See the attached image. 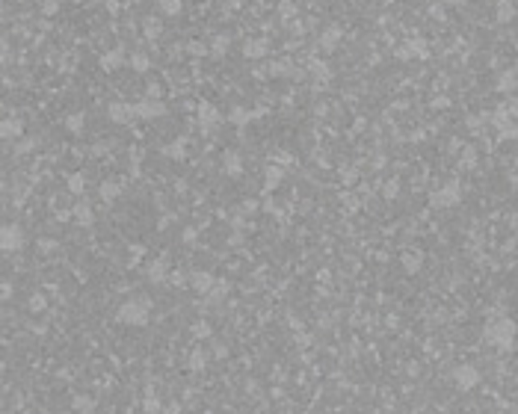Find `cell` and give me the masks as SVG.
I'll list each match as a JSON object with an SVG mask.
<instances>
[{
	"mask_svg": "<svg viewBox=\"0 0 518 414\" xmlns=\"http://www.w3.org/2000/svg\"><path fill=\"white\" fill-rule=\"evenodd\" d=\"M119 320L121 323H137V326H142V323L148 320V302H127V305L121 308Z\"/></svg>",
	"mask_w": 518,
	"mask_h": 414,
	"instance_id": "1",
	"label": "cell"
},
{
	"mask_svg": "<svg viewBox=\"0 0 518 414\" xmlns=\"http://www.w3.org/2000/svg\"><path fill=\"white\" fill-rule=\"evenodd\" d=\"M0 246L3 249H18L21 246V231L18 228H3L0 231Z\"/></svg>",
	"mask_w": 518,
	"mask_h": 414,
	"instance_id": "2",
	"label": "cell"
},
{
	"mask_svg": "<svg viewBox=\"0 0 518 414\" xmlns=\"http://www.w3.org/2000/svg\"><path fill=\"white\" fill-rule=\"evenodd\" d=\"M196 284H199V290H210L207 284H210V275H196Z\"/></svg>",
	"mask_w": 518,
	"mask_h": 414,
	"instance_id": "6",
	"label": "cell"
},
{
	"mask_svg": "<svg viewBox=\"0 0 518 414\" xmlns=\"http://www.w3.org/2000/svg\"><path fill=\"white\" fill-rule=\"evenodd\" d=\"M163 3V12H178L181 6H178V0H160Z\"/></svg>",
	"mask_w": 518,
	"mask_h": 414,
	"instance_id": "5",
	"label": "cell"
},
{
	"mask_svg": "<svg viewBox=\"0 0 518 414\" xmlns=\"http://www.w3.org/2000/svg\"><path fill=\"white\" fill-rule=\"evenodd\" d=\"M509 331H512V326H509V323H503L501 328H492V340H498V343H509V337H506Z\"/></svg>",
	"mask_w": 518,
	"mask_h": 414,
	"instance_id": "4",
	"label": "cell"
},
{
	"mask_svg": "<svg viewBox=\"0 0 518 414\" xmlns=\"http://www.w3.org/2000/svg\"><path fill=\"white\" fill-rule=\"evenodd\" d=\"M456 379H459V385H462V388H471V385L477 382V373H474L471 367H462V370L456 373Z\"/></svg>",
	"mask_w": 518,
	"mask_h": 414,
	"instance_id": "3",
	"label": "cell"
}]
</instances>
